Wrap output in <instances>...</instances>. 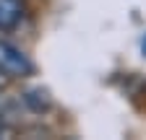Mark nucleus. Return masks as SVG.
<instances>
[{
  "label": "nucleus",
  "instance_id": "2",
  "mask_svg": "<svg viewBox=\"0 0 146 140\" xmlns=\"http://www.w3.org/2000/svg\"><path fill=\"white\" fill-rule=\"evenodd\" d=\"M24 16V5L21 0H0V31L13 29Z\"/></svg>",
  "mask_w": 146,
  "mask_h": 140
},
{
  "label": "nucleus",
  "instance_id": "1",
  "mask_svg": "<svg viewBox=\"0 0 146 140\" xmlns=\"http://www.w3.org/2000/svg\"><path fill=\"white\" fill-rule=\"evenodd\" d=\"M0 70H5L11 78H24V75H31L34 65L18 47L0 39Z\"/></svg>",
  "mask_w": 146,
  "mask_h": 140
}]
</instances>
